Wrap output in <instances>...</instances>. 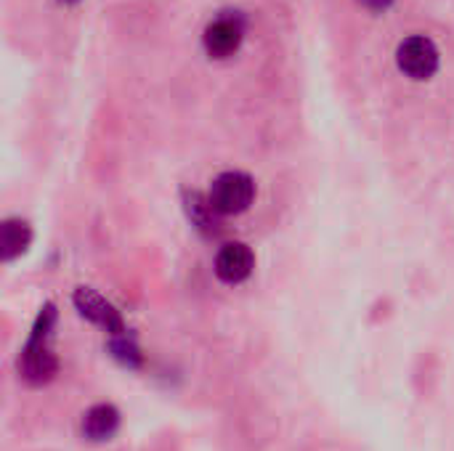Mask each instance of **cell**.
Returning a JSON list of instances; mask_svg holds the SVG:
<instances>
[{"label":"cell","instance_id":"10","mask_svg":"<svg viewBox=\"0 0 454 451\" xmlns=\"http://www.w3.org/2000/svg\"><path fill=\"white\" fill-rule=\"evenodd\" d=\"M189 213H192V221H194L200 229H205V231H213L218 213L213 210L210 199H200V197L194 194V197L189 199Z\"/></svg>","mask_w":454,"mask_h":451},{"label":"cell","instance_id":"1","mask_svg":"<svg viewBox=\"0 0 454 451\" xmlns=\"http://www.w3.org/2000/svg\"><path fill=\"white\" fill-rule=\"evenodd\" d=\"M56 324V308L45 306L37 314V322L32 327V335L27 340V346L21 348L19 356V372L29 385H45L56 377L59 372V359L53 356L48 340H51V330Z\"/></svg>","mask_w":454,"mask_h":451},{"label":"cell","instance_id":"3","mask_svg":"<svg viewBox=\"0 0 454 451\" xmlns=\"http://www.w3.org/2000/svg\"><path fill=\"white\" fill-rule=\"evenodd\" d=\"M439 45L426 35H412L396 48V64L412 80H431L439 72Z\"/></svg>","mask_w":454,"mask_h":451},{"label":"cell","instance_id":"5","mask_svg":"<svg viewBox=\"0 0 454 451\" xmlns=\"http://www.w3.org/2000/svg\"><path fill=\"white\" fill-rule=\"evenodd\" d=\"M255 268V255L245 242H229L215 255V276L223 284H242Z\"/></svg>","mask_w":454,"mask_h":451},{"label":"cell","instance_id":"7","mask_svg":"<svg viewBox=\"0 0 454 451\" xmlns=\"http://www.w3.org/2000/svg\"><path fill=\"white\" fill-rule=\"evenodd\" d=\"M120 431V412L112 404H96L82 415V436L88 441H109Z\"/></svg>","mask_w":454,"mask_h":451},{"label":"cell","instance_id":"8","mask_svg":"<svg viewBox=\"0 0 454 451\" xmlns=\"http://www.w3.org/2000/svg\"><path fill=\"white\" fill-rule=\"evenodd\" d=\"M109 351H112V356H114L122 367H128V369H138V367L144 364L141 348H138V343H136V338H133L130 332L112 335V338H109Z\"/></svg>","mask_w":454,"mask_h":451},{"label":"cell","instance_id":"11","mask_svg":"<svg viewBox=\"0 0 454 451\" xmlns=\"http://www.w3.org/2000/svg\"><path fill=\"white\" fill-rule=\"evenodd\" d=\"M359 3L370 11H388L394 5V0H359Z\"/></svg>","mask_w":454,"mask_h":451},{"label":"cell","instance_id":"12","mask_svg":"<svg viewBox=\"0 0 454 451\" xmlns=\"http://www.w3.org/2000/svg\"><path fill=\"white\" fill-rule=\"evenodd\" d=\"M61 3H77V0H61Z\"/></svg>","mask_w":454,"mask_h":451},{"label":"cell","instance_id":"6","mask_svg":"<svg viewBox=\"0 0 454 451\" xmlns=\"http://www.w3.org/2000/svg\"><path fill=\"white\" fill-rule=\"evenodd\" d=\"M74 308H77L80 316H85L88 322L104 327V330L109 332V338H112V335L128 332V330H125V322H122V316H120V311H117L112 303H106L101 295H96L93 290H88V287H80V290L74 292Z\"/></svg>","mask_w":454,"mask_h":451},{"label":"cell","instance_id":"4","mask_svg":"<svg viewBox=\"0 0 454 451\" xmlns=\"http://www.w3.org/2000/svg\"><path fill=\"white\" fill-rule=\"evenodd\" d=\"M242 37H245L242 16L239 13H221L205 27L202 43H205V51L213 58H229V56H234L239 51Z\"/></svg>","mask_w":454,"mask_h":451},{"label":"cell","instance_id":"2","mask_svg":"<svg viewBox=\"0 0 454 451\" xmlns=\"http://www.w3.org/2000/svg\"><path fill=\"white\" fill-rule=\"evenodd\" d=\"M207 199H210V205H213V210L218 215L245 213L253 205V199H255V181L247 173H239V170L221 173L213 181Z\"/></svg>","mask_w":454,"mask_h":451},{"label":"cell","instance_id":"9","mask_svg":"<svg viewBox=\"0 0 454 451\" xmlns=\"http://www.w3.org/2000/svg\"><path fill=\"white\" fill-rule=\"evenodd\" d=\"M32 234L29 226L24 221H5L3 226V255L5 260H13L16 255H21L29 245Z\"/></svg>","mask_w":454,"mask_h":451}]
</instances>
